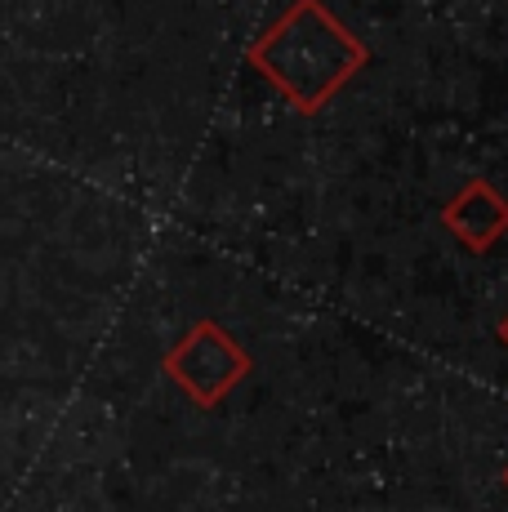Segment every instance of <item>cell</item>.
Instances as JSON below:
<instances>
[{
    "label": "cell",
    "instance_id": "1",
    "mask_svg": "<svg viewBox=\"0 0 508 512\" xmlns=\"http://www.w3.org/2000/svg\"><path fill=\"white\" fill-rule=\"evenodd\" d=\"M161 366L201 410H214L254 370V361L219 321L201 317L197 326H188V334L165 352Z\"/></svg>",
    "mask_w": 508,
    "mask_h": 512
},
{
    "label": "cell",
    "instance_id": "3",
    "mask_svg": "<svg viewBox=\"0 0 508 512\" xmlns=\"http://www.w3.org/2000/svg\"><path fill=\"white\" fill-rule=\"evenodd\" d=\"M495 334H500V343H504V348H508V312H504V317H500V326H495Z\"/></svg>",
    "mask_w": 508,
    "mask_h": 512
},
{
    "label": "cell",
    "instance_id": "4",
    "mask_svg": "<svg viewBox=\"0 0 508 512\" xmlns=\"http://www.w3.org/2000/svg\"><path fill=\"white\" fill-rule=\"evenodd\" d=\"M504 486H508V472H504Z\"/></svg>",
    "mask_w": 508,
    "mask_h": 512
},
{
    "label": "cell",
    "instance_id": "2",
    "mask_svg": "<svg viewBox=\"0 0 508 512\" xmlns=\"http://www.w3.org/2000/svg\"><path fill=\"white\" fill-rule=\"evenodd\" d=\"M442 223L473 254H482V250H491V245L508 232V201L500 196V187H495V183L473 179V183L459 187L451 201H446Z\"/></svg>",
    "mask_w": 508,
    "mask_h": 512
}]
</instances>
